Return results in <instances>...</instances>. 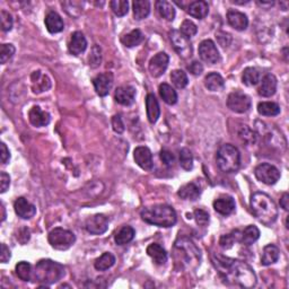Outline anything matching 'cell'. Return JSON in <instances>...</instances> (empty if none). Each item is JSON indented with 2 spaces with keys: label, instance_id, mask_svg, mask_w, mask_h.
Listing matches in <instances>:
<instances>
[{
  "label": "cell",
  "instance_id": "obj_1",
  "mask_svg": "<svg viewBox=\"0 0 289 289\" xmlns=\"http://www.w3.org/2000/svg\"><path fill=\"white\" fill-rule=\"evenodd\" d=\"M212 262L225 283L242 288H253L257 285V276L248 263L241 260L213 255Z\"/></svg>",
  "mask_w": 289,
  "mask_h": 289
},
{
  "label": "cell",
  "instance_id": "obj_2",
  "mask_svg": "<svg viewBox=\"0 0 289 289\" xmlns=\"http://www.w3.org/2000/svg\"><path fill=\"white\" fill-rule=\"evenodd\" d=\"M251 209L260 223L270 227L278 218V208L270 195L257 192L251 196Z\"/></svg>",
  "mask_w": 289,
  "mask_h": 289
},
{
  "label": "cell",
  "instance_id": "obj_3",
  "mask_svg": "<svg viewBox=\"0 0 289 289\" xmlns=\"http://www.w3.org/2000/svg\"><path fill=\"white\" fill-rule=\"evenodd\" d=\"M141 218L147 224L165 228L173 227L178 220L174 208L167 204H156L144 208L141 210Z\"/></svg>",
  "mask_w": 289,
  "mask_h": 289
},
{
  "label": "cell",
  "instance_id": "obj_4",
  "mask_svg": "<svg viewBox=\"0 0 289 289\" xmlns=\"http://www.w3.org/2000/svg\"><path fill=\"white\" fill-rule=\"evenodd\" d=\"M65 276V268L60 263L52 260H41L36 263L33 278L36 283L50 286L59 282Z\"/></svg>",
  "mask_w": 289,
  "mask_h": 289
},
{
  "label": "cell",
  "instance_id": "obj_5",
  "mask_svg": "<svg viewBox=\"0 0 289 289\" xmlns=\"http://www.w3.org/2000/svg\"><path fill=\"white\" fill-rule=\"evenodd\" d=\"M217 165L224 173H236L241 166V154L235 146L225 144L216 155Z\"/></svg>",
  "mask_w": 289,
  "mask_h": 289
},
{
  "label": "cell",
  "instance_id": "obj_6",
  "mask_svg": "<svg viewBox=\"0 0 289 289\" xmlns=\"http://www.w3.org/2000/svg\"><path fill=\"white\" fill-rule=\"evenodd\" d=\"M49 243L53 249L65 251L70 249L76 242V236L73 232L61 227H57L49 233Z\"/></svg>",
  "mask_w": 289,
  "mask_h": 289
},
{
  "label": "cell",
  "instance_id": "obj_7",
  "mask_svg": "<svg viewBox=\"0 0 289 289\" xmlns=\"http://www.w3.org/2000/svg\"><path fill=\"white\" fill-rule=\"evenodd\" d=\"M170 40L172 42V45L175 51L183 59H189L192 57V45L190 39H188L187 36H184L181 32L173 30L170 32Z\"/></svg>",
  "mask_w": 289,
  "mask_h": 289
},
{
  "label": "cell",
  "instance_id": "obj_8",
  "mask_svg": "<svg viewBox=\"0 0 289 289\" xmlns=\"http://www.w3.org/2000/svg\"><path fill=\"white\" fill-rule=\"evenodd\" d=\"M255 178H257L260 182L267 184V186H272L276 184L280 179V172L277 167L268 164V163H263L260 164L254 170Z\"/></svg>",
  "mask_w": 289,
  "mask_h": 289
},
{
  "label": "cell",
  "instance_id": "obj_9",
  "mask_svg": "<svg viewBox=\"0 0 289 289\" xmlns=\"http://www.w3.org/2000/svg\"><path fill=\"white\" fill-rule=\"evenodd\" d=\"M251 105H252L251 98L240 91H235L228 95L227 106L230 111L235 113H245L250 110Z\"/></svg>",
  "mask_w": 289,
  "mask_h": 289
},
{
  "label": "cell",
  "instance_id": "obj_10",
  "mask_svg": "<svg viewBox=\"0 0 289 289\" xmlns=\"http://www.w3.org/2000/svg\"><path fill=\"white\" fill-rule=\"evenodd\" d=\"M199 56L202 61L209 65H215L220 60V54L216 44L211 40H204L199 45Z\"/></svg>",
  "mask_w": 289,
  "mask_h": 289
},
{
  "label": "cell",
  "instance_id": "obj_11",
  "mask_svg": "<svg viewBox=\"0 0 289 289\" xmlns=\"http://www.w3.org/2000/svg\"><path fill=\"white\" fill-rule=\"evenodd\" d=\"M85 228L89 233L93 235H100L104 234L108 228V219L102 213H97L87 218L85 223Z\"/></svg>",
  "mask_w": 289,
  "mask_h": 289
},
{
  "label": "cell",
  "instance_id": "obj_12",
  "mask_svg": "<svg viewBox=\"0 0 289 289\" xmlns=\"http://www.w3.org/2000/svg\"><path fill=\"white\" fill-rule=\"evenodd\" d=\"M170 58L165 52H160L157 53L156 56H154L152 58V60L149 61V73L153 77L158 78L161 77L163 74L165 73L167 67H169Z\"/></svg>",
  "mask_w": 289,
  "mask_h": 289
},
{
  "label": "cell",
  "instance_id": "obj_13",
  "mask_svg": "<svg viewBox=\"0 0 289 289\" xmlns=\"http://www.w3.org/2000/svg\"><path fill=\"white\" fill-rule=\"evenodd\" d=\"M133 158H135V162L137 163V165L141 167L142 170L145 171H152L154 167L153 163V154L150 152V149L147 147H144V146H140V147H137L133 152Z\"/></svg>",
  "mask_w": 289,
  "mask_h": 289
},
{
  "label": "cell",
  "instance_id": "obj_14",
  "mask_svg": "<svg viewBox=\"0 0 289 289\" xmlns=\"http://www.w3.org/2000/svg\"><path fill=\"white\" fill-rule=\"evenodd\" d=\"M93 84L95 91L100 97L106 96L112 89L113 85V74L112 73H103L99 74L93 79Z\"/></svg>",
  "mask_w": 289,
  "mask_h": 289
},
{
  "label": "cell",
  "instance_id": "obj_15",
  "mask_svg": "<svg viewBox=\"0 0 289 289\" xmlns=\"http://www.w3.org/2000/svg\"><path fill=\"white\" fill-rule=\"evenodd\" d=\"M114 98L116 102L121 104V105L124 106L132 105L136 99V89L129 85L118 87L115 91Z\"/></svg>",
  "mask_w": 289,
  "mask_h": 289
},
{
  "label": "cell",
  "instance_id": "obj_16",
  "mask_svg": "<svg viewBox=\"0 0 289 289\" xmlns=\"http://www.w3.org/2000/svg\"><path fill=\"white\" fill-rule=\"evenodd\" d=\"M14 208L15 212L17 213V216L20 217L22 219H31L36 213V208L34 204L28 202V201L23 198V196H19V198L16 199Z\"/></svg>",
  "mask_w": 289,
  "mask_h": 289
},
{
  "label": "cell",
  "instance_id": "obj_17",
  "mask_svg": "<svg viewBox=\"0 0 289 289\" xmlns=\"http://www.w3.org/2000/svg\"><path fill=\"white\" fill-rule=\"evenodd\" d=\"M28 119L30 122L36 128L47 127L51 121V115L49 112L43 111L40 106H33L28 112Z\"/></svg>",
  "mask_w": 289,
  "mask_h": 289
},
{
  "label": "cell",
  "instance_id": "obj_18",
  "mask_svg": "<svg viewBox=\"0 0 289 289\" xmlns=\"http://www.w3.org/2000/svg\"><path fill=\"white\" fill-rule=\"evenodd\" d=\"M213 209L223 216H228L235 210V200L230 195H220L213 201Z\"/></svg>",
  "mask_w": 289,
  "mask_h": 289
},
{
  "label": "cell",
  "instance_id": "obj_19",
  "mask_svg": "<svg viewBox=\"0 0 289 289\" xmlns=\"http://www.w3.org/2000/svg\"><path fill=\"white\" fill-rule=\"evenodd\" d=\"M86 48H87V41H86L85 35L79 31L73 33L70 37L69 44H68V50L70 54H73V56H79V54L85 52Z\"/></svg>",
  "mask_w": 289,
  "mask_h": 289
},
{
  "label": "cell",
  "instance_id": "obj_20",
  "mask_svg": "<svg viewBox=\"0 0 289 289\" xmlns=\"http://www.w3.org/2000/svg\"><path fill=\"white\" fill-rule=\"evenodd\" d=\"M32 81V90L35 94L43 93V92H47L50 87H51V81L47 76V75H43L40 70L34 71L31 76Z\"/></svg>",
  "mask_w": 289,
  "mask_h": 289
},
{
  "label": "cell",
  "instance_id": "obj_21",
  "mask_svg": "<svg viewBox=\"0 0 289 289\" xmlns=\"http://www.w3.org/2000/svg\"><path fill=\"white\" fill-rule=\"evenodd\" d=\"M276 91H277V78L272 74L266 75L262 78L261 84H260L258 90L259 95L262 96V97H270L276 93Z\"/></svg>",
  "mask_w": 289,
  "mask_h": 289
},
{
  "label": "cell",
  "instance_id": "obj_22",
  "mask_svg": "<svg viewBox=\"0 0 289 289\" xmlns=\"http://www.w3.org/2000/svg\"><path fill=\"white\" fill-rule=\"evenodd\" d=\"M228 24L236 31H244L248 28V16L237 10H229L227 12Z\"/></svg>",
  "mask_w": 289,
  "mask_h": 289
},
{
  "label": "cell",
  "instance_id": "obj_23",
  "mask_svg": "<svg viewBox=\"0 0 289 289\" xmlns=\"http://www.w3.org/2000/svg\"><path fill=\"white\" fill-rule=\"evenodd\" d=\"M45 26L47 30L51 33V34H56V33H60L64 31L65 23L62 20L61 16L56 11H49L44 19Z\"/></svg>",
  "mask_w": 289,
  "mask_h": 289
},
{
  "label": "cell",
  "instance_id": "obj_24",
  "mask_svg": "<svg viewBox=\"0 0 289 289\" xmlns=\"http://www.w3.org/2000/svg\"><path fill=\"white\" fill-rule=\"evenodd\" d=\"M146 110H147V118L149 122L152 124L156 123L161 115V107L154 94H148L147 97H146Z\"/></svg>",
  "mask_w": 289,
  "mask_h": 289
},
{
  "label": "cell",
  "instance_id": "obj_25",
  "mask_svg": "<svg viewBox=\"0 0 289 289\" xmlns=\"http://www.w3.org/2000/svg\"><path fill=\"white\" fill-rule=\"evenodd\" d=\"M200 194H201L200 187L194 182L184 184V186L180 188V190L178 191V195L184 200L194 201L199 198Z\"/></svg>",
  "mask_w": 289,
  "mask_h": 289
},
{
  "label": "cell",
  "instance_id": "obj_26",
  "mask_svg": "<svg viewBox=\"0 0 289 289\" xmlns=\"http://www.w3.org/2000/svg\"><path fill=\"white\" fill-rule=\"evenodd\" d=\"M188 14L192 16L196 19H203L209 12L208 2L203 1V0H199V1L191 2L189 7H188Z\"/></svg>",
  "mask_w": 289,
  "mask_h": 289
},
{
  "label": "cell",
  "instance_id": "obj_27",
  "mask_svg": "<svg viewBox=\"0 0 289 289\" xmlns=\"http://www.w3.org/2000/svg\"><path fill=\"white\" fill-rule=\"evenodd\" d=\"M280 251L277 246L274 244H268L263 248L262 255H261V263L262 266H271L279 260Z\"/></svg>",
  "mask_w": 289,
  "mask_h": 289
},
{
  "label": "cell",
  "instance_id": "obj_28",
  "mask_svg": "<svg viewBox=\"0 0 289 289\" xmlns=\"http://www.w3.org/2000/svg\"><path fill=\"white\" fill-rule=\"evenodd\" d=\"M147 254L158 266L164 265V263L167 261V253L165 249H163V246L157 244V243H153V244H150L148 246Z\"/></svg>",
  "mask_w": 289,
  "mask_h": 289
},
{
  "label": "cell",
  "instance_id": "obj_29",
  "mask_svg": "<svg viewBox=\"0 0 289 289\" xmlns=\"http://www.w3.org/2000/svg\"><path fill=\"white\" fill-rule=\"evenodd\" d=\"M132 10L135 19H145L150 12V2L148 0H135L132 2Z\"/></svg>",
  "mask_w": 289,
  "mask_h": 289
},
{
  "label": "cell",
  "instance_id": "obj_30",
  "mask_svg": "<svg viewBox=\"0 0 289 289\" xmlns=\"http://www.w3.org/2000/svg\"><path fill=\"white\" fill-rule=\"evenodd\" d=\"M204 86L210 92H219L224 89L225 81L219 74L210 73L204 78Z\"/></svg>",
  "mask_w": 289,
  "mask_h": 289
},
{
  "label": "cell",
  "instance_id": "obj_31",
  "mask_svg": "<svg viewBox=\"0 0 289 289\" xmlns=\"http://www.w3.org/2000/svg\"><path fill=\"white\" fill-rule=\"evenodd\" d=\"M145 36L140 30H132L121 37V43L127 48H135L144 41Z\"/></svg>",
  "mask_w": 289,
  "mask_h": 289
},
{
  "label": "cell",
  "instance_id": "obj_32",
  "mask_svg": "<svg viewBox=\"0 0 289 289\" xmlns=\"http://www.w3.org/2000/svg\"><path fill=\"white\" fill-rule=\"evenodd\" d=\"M260 237V230L254 225H250L243 232H241V243L244 245H252Z\"/></svg>",
  "mask_w": 289,
  "mask_h": 289
},
{
  "label": "cell",
  "instance_id": "obj_33",
  "mask_svg": "<svg viewBox=\"0 0 289 289\" xmlns=\"http://www.w3.org/2000/svg\"><path fill=\"white\" fill-rule=\"evenodd\" d=\"M135 235L136 232L131 226H123V227L115 234L114 241L118 245H125L135 238Z\"/></svg>",
  "mask_w": 289,
  "mask_h": 289
},
{
  "label": "cell",
  "instance_id": "obj_34",
  "mask_svg": "<svg viewBox=\"0 0 289 289\" xmlns=\"http://www.w3.org/2000/svg\"><path fill=\"white\" fill-rule=\"evenodd\" d=\"M156 9L161 17L165 18L169 22H172L175 18V9L171 2L165 0H158L156 2Z\"/></svg>",
  "mask_w": 289,
  "mask_h": 289
},
{
  "label": "cell",
  "instance_id": "obj_35",
  "mask_svg": "<svg viewBox=\"0 0 289 289\" xmlns=\"http://www.w3.org/2000/svg\"><path fill=\"white\" fill-rule=\"evenodd\" d=\"M160 95L163 100L169 105H174L178 102V94L173 87L170 86L169 84H161L160 85Z\"/></svg>",
  "mask_w": 289,
  "mask_h": 289
},
{
  "label": "cell",
  "instance_id": "obj_36",
  "mask_svg": "<svg viewBox=\"0 0 289 289\" xmlns=\"http://www.w3.org/2000/svg\"><path fill=\"white\" fill-rule=\"evenodd\" d=\"M115 263V257L110 252L103 253L98 259H96V261L94 263V267L96 270L98 271H105L107 269H110L111 267L114 266Z\"/></svg>",
  "mask_w": 289,
  "mask_h": 289
},
{
  "label": "cell",
  "instance_id": "obj_37",
  "mask_svg": "<svg viewBox=\"0 0 289 289\" xmlns=\"http://www.w3.org/2000/svg\"><path fill=\"white\" fill-rule=\"evenodd\" d=\"M260 73L258 69L253 68V67H248L245 68L242 74V82L246 86H254L260 82Z\"/></svg>",
  "mask_w": 289,
  "mask_h": 289
},
{
  "label": "cell",
  "instance_id": "obj_38",
  "mask_svg": "<svg viewBox=\"0 0 289 289\" xmlns=\"http://www.w3.org/2000/svg\"><path fill=\"white\" fill-rule=\"evenodd\" d=\"M258 112L265 116H275L280 113V106L275 102H261L258 105Z\"/></svg>",
  "mask_w": 289,
  "mask_h": 289
},
{
  "label": "cell",
  "instance_id": "obj_39",
  "mask_svg": "<svg viewBox=\"0 0 289 289\" xmlns=\"http://www.w3.org/2000/svg\"><path fill=\"white\" fill-rule=\"evenodd\" d=\"M171 81L173 83V85L179 90L186 89L188 84H189V79H188L187 74L181 69L173 70L171 74Z\"/></svg>",
  "mask_w": 289,
  "mask_h": 289
},
{
  "label": "cell",
  "instance_id": "obj_40",
  "mask_svg": "<svg viewBox=\"0 0 289 289\" xmlns=\"http://www.w3.org/2000/svg\"><path fill=\"white\" fill-rule=\"evenodd\" d=\"M240 241H241V232L240 230H234L233 233L226 234V235H223L220 237L219 245L223 249L228 250L234 245V243L240 242Z\"/></svg>",
  "mask_w": 289,
  "mask_h": 289
},
{
  "label": "cell",
  "instance_id": "obj_41",
  "mask_svg": "<svg viewBox=\"0 0 289 289\" xmlns=\"http://www.w3.org/2000/svg\"><path fill=\"white\" fill-rule=\"evenodd\" d=\"M16 275L23 282H30L32 278V266L25 261L17 263L16 265Z\"/></svg>",
  "mask_w": 289,
  "mask_h": 289
},
{
  "label": "cell",
  "instance_id": "obj_42",
  "mask_svg": "<svg viewBox=\"0 0 289 289\" xmlns=\"http://www.w3.org/2000/svg\"><path fill=\"white\" fill-rule=\"evenodd\" d=\"M180 165L186 171H191L193 169V156L188 148L180 150Z\"/></svg>",
  "mask_w": 289,
  "mask_h": 289
},
{
  "label": "cell",
  "instance_id": "obj_43",
  "mask_svg": "<svg viewBox=\"0 0 289 289\" xmlns=\"http://www.w3.org/2000/svg\"><path fill=\"white\" fill-rule=\"evenodd\" d=\"M110 7L112 11L119 17L127 15L129 11V2L127 0H113L110 2Z\"/></svg>",
  "mask_w": 289,
  "mask_h": 289
},
{
  "label": "cell",
  "instance_id": "obj_44",
  "mask_svg": "<svg viewBox=\"0 0 289 289\" xmlns=\"http://www.w3.org/2000/svg\"><path fill=\"white\" fill-rule=\"evenodd\" d=\"M89 62L92 68H97L102 62V50L97 44H95L89 57Z\"/></svg>",
  "mask_w": 289,
  "mask_h": 289
},
{
  "label": "cell",
  "instance_id": "obj_45",
  "mask_svg": "<svg viewBox=\"0 0 289 289\" xmlns=\"http://www.w3.org/2000/svg\"><path fill=\"white\" fill-rule=\"evenodd\" d=\"M238 136L246 144H254L257 141V135H255V132L252 129L249 128L248 125H243L240 132H238Z\"/></svg>",
  "mask_w": 289,
  "mask_h": 289
},
{
  "label": "cell",
  "instance_id": "obj_46",
  "mask_svg": "<svg viewBox=\"0 0 289 289\" xmlns=\"http://www.w3.org/2000/svg\"><path fill=\"white\" fill-rule=\"evenodd\" d=\"M15 47L12 44H1L0 47V62L5 65L6 62L10 59V58L15 54Z\"/></svg>",
  "mask_w": 289,
  "mask_h": 289
},
{
  "label": "cell",
  "instance_id": "obj_47",
  "mask_svg": "<svg viewBox=\"0 0 289 289\" xmlns=\"http://www.w3.org/2000/svg\"><path fill=\"white\" fill-rule=\"evenodd\" d=\"M180 32H181L184 36H187L188 39H190V37L194 36L196 34V32H198V27H196V25L193 22H191V20L189 19H186L181 25Z\"/></svg>",
  "mask_w": 289,
  "mask_h": 289
},
{
  "label": "cell",
  "instance_id": "obj_48",
  "mask_svg": "<svg viewBox=\"0 0 289 289\" xmlns=\"http://www.w3.org/2000/svg\"><path fill=\"white\" fill-rule=\"evenodd\" d=\"M0 22H1V30L3 32H8L12 28V17L9 12L6 10H1L0 12Z\"/></svg>",
  "mask_w": 289,
  "mask_h": 289
},
{
  "label": "cell",
  "instance_id": "obj_49",
  "mask_svg": "<svg viewBox=\"0 0 289 289\" xmlns=\"http://www.w3.org/2000/svg\"><path fill=\"white\" fill-rule=\"evenodd\" d=\"M194 218L196 224L200 226H207L209 224V215L207 211L202 210V209H196L194 211Z\"/></svg>",
  "mask_w": 289,
  "mask_h": 289
},
{
  "label": "cell",
  "instance_id": "obj_50",
  "mask_svg": "<svg viewBox=\"0 0 289 289\" xmlns=\"http://www.w3.org/2000/svg\"><path fill=\"white\" fill-rule=\"evenodd\" d=\"M10 186V177L6 172H1L0 173V192L5 193Z\"/></svg>",
  "mask_w": 289,
  "mask_h": 289
},
{
  "label": "cell",
  "instance_id": "obj_51",
  "mask_svg": "<svg viewBox=\"0 0 289 289\" xmlns=\"http://www.w3.org/2000/svg\"><path fill=\"white\" fill-rule=\"evenodd\" d=\"M216 37H217V41H218V43L223 48L228 47V45L230 44V42H232V37H230L228 33H225V32H217Z\"/></svg>",
  "mask_w": 289,
  "mask_h": 289
},
{
  "label": "cell",
  "instance_id": "obj_52",
  "mask_svg": "<svg viewBox=\"0 0 289 289\" xmlns=\"http://www.w3.org/2000/svg\"><path fill=\"white\" fill-rule=\"evenodd\" d=\"M112 127L113 130L116 133H122L124 131V123L122 119H121L120 115H114L112 118Z\"/></svg>",
  "mask_w": 289,
  "mask_h": 289
},
{
  "label": "cell",
  "instance_id": "obj_53",
  "mask_svg": "<svg viewBox=\"0 0 289 289\" xmlns=\"http://www.w3.org/2000/svg\"><path fill=\"white\" fill-rule=\"evenodd\" d=\"M160 157H161L162 162L164 163L166 166H171L174 163V155L172 154L170 150L163 149L160 154Z\"/></svg>",
  "mask_w": 289,
  "mask_h": 289
},
{
  "label": "cell",
  "instance_id": "obj_54",
  "mask_svg": "<svg viewBox=\"0 0 289 289\" xmlns=\"http://www.w3.org/2000/svg\"><path fill=\"white\" fill-rule=\"evenodd\" d=\"M188 70H189L192 75H194V76H199V75L202 74L203 66L201 65L199 61H193L191 62L190 66H188Z\"/></svg>",
  "mask_w": 289,
  "mask_h": 289
},
{
  "label": "cell",
  "instance_id": "obj_55",
  "mask_svg": "<svg viewBox=\"0 0 289 289\" xmlns=\"http://www.w3.org/2000/svg\"><path fill=\"white\" fill-rule=\"evenodd\" d=\"M0 148H1V163L2 164H7L8 162L10 160V153H9V149L7 148V146L5 145V142H1V145H0Z\"/></svg>",
  "mask_w": 289,
  "mask_h": 289
},
{
  "label": "cell",
  "instance_id": "obj_56",
  "mask_svg": "<svg viewBox=\"0 0 289 289\" xmlns=\"http://www.w3.org/2000/svg\"><path fill=\"white\" fill-rule=\"evenodd\" d=\"M10 251L7 248L6 244H1V254H0V260L2 263H7L10 260Z\"/></svg>",
  "mask_w": 289,
  "mask_h": 289
},
{
  "label": "cell",
  "instance_id": "obj_57",
  "mask_svg": "<svg viewBox=\"0 0 289 289\" xmlns=\"http://www.w3.org/2000/svg\"><path fill=\"white\" fill-rule=\"evenodd\" d=\"M289 195L288 193H284L282 198H280V206L284 209V210H288V207H289Z\"/></svg>",
  "mask_w": 289,
  "mask_h": 289
},
{
  "label": "cell",
  "instance_id": "obj_58",
  "mask_svg": "<svg viewBox=\"0 0 289 289\" xmlns=\"http://www.w3.org/2000/svg\"><path fill=\"white\" fill-rule=\"evenodd\" d=\"M5 219H6V210L3 203H1V221H5Z\"/></svg>",
  "mask_w": 289,
  "mask_h": 289
},
{
  "label": "cell",
  "instance_id": "obj_59",
  "mask_svg": "<svg viewBox=\"0 0 289 289\" xmlns=\"http://www.w3.org/2000/svg\"><path fill=\"white\" fill-rule=\"evenodd\" d=\"M258 3H259L260 6H272V5H274V2H272V1H271V2H270V1H269V2H263V1H262V2H260V1H259Z\"/></svg>",
  "mask_w": 289,
  "mask_h": 289
}]
</instances>
